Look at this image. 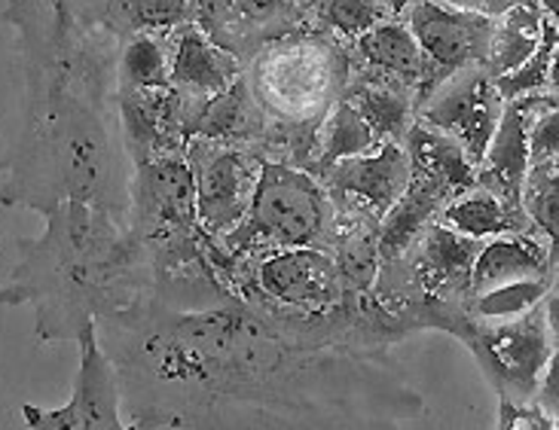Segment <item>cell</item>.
Instances as JSON below:
<instances>
[{
    "instance_id": "4dcf8cb0",
    "label": "cell",
    "mask_w": 559,
    "mask_h": 430,
    "mask_svg": "<svg viewBox=\"0 0 559 430\" xmlns=\"http://www.w3.org/2000/svg\"><path fill=\"white\" fill-rule=\"evenodd\" d=\"M438 3H447V7H455V10H468V13L486 15V19H501L511 7H516L520 0H438Z\"/></svg>"
},
{
    "instance_id": "9c48e42d",
    "label": "cell",
    "mask_w": 559,
    "mask_h": 430,
    "mask_svg": "<svg viewBox=\"0 0 559 430\" xmlns=\"http://www.w3.org/2000/svg\"><path fill=\"white\" fill-rule=\"evenodd\" d=\"M80 342H83V363H80V382H76L74 401L59 413H46L40 418L34 416L31 409H25V418L34 428H120L114 379H110V370H107L105 355L95 345L90 324L83 326Z\"/></svg>"
},
{
    "instance_id": "484cf974",
    "label": "cell",
    "mask_w": 559,
    "mask_h": 430,
    "mask_svg": "<svg viewBox=\"0 0 559 430\" xmlns=\"http://www.w3.org/2000/svg\"><path fill=\"white\" fill-rule=\"evenodd\" d=\"M171 56L166 52L163 40L156 37H138L126 52V74L129 83L141 92H159L171 86Z\"/></svg>"
},
{
    "instance_id": "52a82bcc",
    "label": "cell",
    "mask_w": 559,
    "mask_h": 430,
    "mask_svg": "<svg viewBox=\"0 0 559 430\" xmlns=\"http://www.w3.org/2000/svg\"><path fill=\"white\" fill-rule=\"evenodd\" d=\"M258 284L266 297L302 312H328L346 297L331 253L318 248H282L258 266Z\"/></svg>"
},
{
    "instance_id": "e0dca14e",
    "label": "cell",
    "mask_w": 559,
    "mask_h": 430,
    "mask_svg": "<svg viewBox=\"0 0 559 430\" xmlns=\"http://www.w3.org/2000/svg\"><path fill=\"white\" fill-rule=\"evenodd\" d=\"M254 107L248 98V86L242 80H233L227 89L214 92L205 101H199L193 114H187L183 132L190 138H202V141H236V138H248L254 132Z\"/></svg>"
},
{
    "instance_id": "83f0119b",
    "label": "cell",
    "mask_w": 559,
    "mask_h": 430,
    "mask_svg": "<svg viewBox=\"0 0 559 430\" xmlns=\"http://www.w3.org/2000/svg\"><path fill=\"white\" fill-rule=\"evenodd\" d=\"M389 7L382 0H324V22L346 37H361L377 22H382Z\"/></svg>"
},
{
    "instance_id": "cb8c5ba5",
    "label": "cell",
    "mask_w": 559,
    "mask_h": 430,
    "mask_svg": "<svg viewBox=\"0 0 559 430\" xmlns=\"http://www.w3.org/2000/svg\"><path fill=\"white\" fill-rule=\"evenodd\" d=\"M336 268L346 290H367L377 278L379 251H377V232L370 229H352L340 248H336Z\"/></svg>"
},
{
    "instance_id": "4316f807",
    "label": "cell",
    "mask_w": 559,
    "mask_h": 430,
    "mask_svg": "<svg viewBox=\"0 0 559 430\" xmlns=\"http://www.w3.org/2000/svg\"><path fill=\"white\" fill-rule=\"evenodd\" d=\"M126 19L141 31H171L197 22V0H120Z\"/></svg>"
},
{
    "instance_id": "7a4b0ae2",
    "label": "cell",
    "mask_w": 559,
    "mask_h": 430,
    "mask_svg": "<svg viewBox=\"0 0 559 430\" xmlns=\"http://www.w3.org/2000/svg\"><path fill=\"white\" fill-rule=\"evenodd\" d=\"M407 28L423 49L425 71L416 86V105L423 107L435 92L468 68H484L492 49L496 19L455 10L438 0H413L404 13Z\"/></svg>"
},
{
    "instance_id": "f546056e",
    "label": "cell",
    "mask_w": 559,
    "mask_h": 430,
    "mask_svg": "<svg viewBox=\"0 0 559 430\" xmlns=\"http://www.w3.org/2000/svg\"><path fill=\"white\" fill-rule=\"evenodd\" d=\"M545 379L538 382V387H535V401H538V409L545 413L550 421L557 418V406H559V397H557V379H559V372H557V355L550 357L547 360V367L545 372H542Z\"/></svg>"
},
{
    "instance_id": "6da1fadb",
    "label": "cell",
    "mask_w": 559,
    "mask_h": 430,
    "mask_svg": "<svg viewBox=\"0 0 559 430\" xmlns=\"http://www.w3.org/2000/svg\"><path fill=\"white\" fill-rule=\"evenodd\" d=\"M331 220V195L312 171L287 163H260L248 214L229 236H224V248L229 253L258 248H316Z\"/></svg>"
},
{
    "instance_id": "d6986e66",
    "label": "cell",
    "mask_w": 559,
    "mask_h": 430,
    "mask_svg": "<svg viewBox=\"0 0 559 430\" xmlns=\"http://www.w3.org/2000/svg\"><path fill=\"white\" fill-rule=\"evenodd\" d=\"M409 89L389 83V80H377V76H364L352 89H348L346 101L364 117L370 126V132L377 134V141H404L409 122H413V101H409Z\"/></svg>"
},
{
    "instance_id": "8fae6325",
    "label": "cell",
    "mask_w": 559,
    "mask_h": 430,
    "mask_svg": "<svg viewBox=\"0 0 559 430\" xmlns=\"http://www.w3.org/2000/svg\"><path fill=\"white\" fill-rule=\"evenodd\" d=\"M554 272V244H542V236L530 232H501L492 236L474 256L471 287L474 294L516 278H538Z\"/></svg>"
},
{
    "instance_id": "603a6c76",
    "label": "cell",
    "mask_w": 559,
    "mask_h": 430,
    "mask_svg": "<svg viewBox=\"0 0 559 430\" xmlns=\"http://www.w3.org/2000/svg\"><path fill=\"white\" fill-rule=\"evenodd\" d=\"M547 287H550V275L496 284V287L477 294V314L492 318V321H511V318H520V314L532 312L535 306L545 302Z\"/></svg>"
},
{
    "instance_id": "5bb4252c",
    "label": "cell",
    "mask_w": 559,
    "mask_h": 430,
    "mask_svg": "<svg viewBox=\"0 0 559 430\" xmlns=\"http://www.w3.org/2000/svg\"><path fill=\"white\" fill-rule=\"evenodd\" d=\"M401 144L407 150L413 171L431 175L453 195L477 187V165L471 163L465 147L455 141L453 134L440 132L435 126H428L425 119H413Z\"/></svg>"
},
{
    "instance_id": "ffe728a7",
    "label": "cell",
    "mask_w": 559,
    "mask_h": 430,
    "mask_svg": "<svg viewBox=\"0 0 559 430\" xmlns=\"http://www.w3.org/2000/svg\"><path fill=\"white\" fill-rule=\"evenodd\" d=\"M492 83H496L501 101H514V98H523V95H538L542 89L557 83V15L545 13L542 40H538L530 59L516 64L514 71L496 76Z\"/></svg>"
},
{
    "instance_id": "d4e9b609",
    "label": "cell",
    "mask_w": 559,
    "mask_h": 430,
    "mask_svg": "<svg viewBox=\"0 0 559 430\" xmlns=\"http://www.w3.org/2000/svg\"><path fill=\"white\" fill-rule=\"evenodd\" d=\"M287 15H290V0H224V10L205 34L217 44L224 37V31L233 34L236 25L273 28V25H282Z\"/></svg>"
},
{
    "instance_id": "ac0fdd59",
    "label": "cell",
    "mask_w": 559,
    "mask_h": 430,
    "mask_svg": "<svg viewBox=\"0 0 559 430\" xmlns=\"http://www.w3.org/2000/svg\"><path fill=\"white\" fill-rule=\"evenodd\" d=\"M545 13H550V10H542L538 0H520L501 19H496L492 49H489V59L484 64L486 74L496 80V76L514 71L516 64L530 59L538 40H542Z\"/></svg>"
},
{
    "instance_id": "44dd1931",
    "label": "cell",
    "mask_w": 559,
    "mask_h": 430,
    "mask_svg": "<svg viewBox=\"0 0 559 430\" xmlns=\"http://www.w3.org/2000/svg\"><path fill=\"white\" fill-rule=\"evenodd\" d=\"M377 144V134L370 132V126L364 122L361 114L348 101H340V105L333 107L331 119L324 122V134L318 141V163L309 165V171L318 175L321 168L340 163V159H348V156L367 153Z\"/></svg>"
},
{
    "instance_id": "5b68a950",
    "label": "cell",
    "mask_w": 559,
    "mask_h": 430,
    "mask_svg": "<svg viewBox=\"0 0 559 430\" xmlns=\"http://www.w3.org/2000/svg\"><path fill=\"white\" fill-rule=\"evenodd\" d=\"M504 101L496 92L492 76L484 68H468L462 74L450 76L423 107L419 119L435 126L440 132L453 134L465 147L474 165L484 163L486 147L492 141V132L499 126Z\"/></svg>"
},
{
    "instance_id": "7402d4cb",
    "label": "cell",
    "mask_w": 559,
    "mask_h": 430,
    "mask_svg": "<svg viewBox=\"0 0 559 430\" xmlns=\"http://www.w3.org/2000/svg\"><path fill=\"white\" fill-rule=\"evenodd\" d=\"M520 205L526 211V217L535 226L538 236H545L547 244L557 241V223H559V165L557 159L545 163H532L523 190H520Z\"/></svg>"
},
{
    "instance_id": "2e32d148",
    "label": "cell",
    "mask_w": 559,
    "mask_h": 430,
    "mask_svg": "<svg viewBox=\"0 0 559 430\" xmlns=\"http://www.w3.org/2000/svg\"><path fill=\"white\" fill-rule=\"evenodd\" d=\"M440 223L477 241L501 236V232H532V223L523 211L504 205L499 195L484 187H471L465 193L453 195L440 208Z\"/></svg>"
},
{
    "instance_id": "277c9868",
    "label": "cell",
    "mask_w": 559,
    "mask_h": 430,
    "mask_svg": "<svg viewBox=\"0 0 559 430\" xmlns=\"http://www.w3.org/2000/svg\"><path fill=\"white\" fill-rule=\"evenodd\" d=\"M321 183L331 195V202H346V208H355L361 220L379 223L382 214L392 208L407 190L409 168L407 150L397 141H379L377 150L358 153L340 163L328 165L318 171Z\"/></svg>"
},
{
    "instance_id": "3957f363",
    "label": "cell",
    "mask_w": 559,
    "mask_h": 430,
    "mask_svg": "<svg viewBox=\"0 0 559 430\" xmlns=\"http://www.w3.org/2000/svg\"><path fill=\"white\" fill-rule=\"evenodd\" d=\"M190 171L197 190V223L209 236H229L248 214L260 163L221 141H190Z\"/></svg>"
},
{
    "instance_id": "ba28073f",
    "label": "cell",
    "mask_w": 559,
    "mask_h": 430,
    "mask_svg": "<svg viewBox=\"0 0 559 430\" xmlns=\"http://www.w3.org/2000/svg\"><path fill=\"white\" fill-rule=\"evenodd\" d=\"M545 95H523L514 101H504L499 126L492 132V141L486 147L484 163L477 165V187H484L489 193H496L511 208H520V190H523V178L530 171V119L532 110L538 107ZM526 214V211H523Z\"/></svg>"
},
{
    "instance_id": "1f68e13d",
    "label": "cell",
    "mask_w": 559,
    "mask_h": 430,
    "mask_svg": "<svg viewBox=\"0 0 559 430\" xmlns=\"http://www.w3.org/2000/svg\"><path fill=\"white\" fill-rule=\"evenodd\" d=\"M382 3H385L389 10H404V7H407V3H413V0H382Z\"/></svg>"
},
{
    "instance_id": "8992f818",
    "label": "cell",
    "mask_w": 559,
    "mask_h": 430,
    "mask_svg": "<svg viewBox=\"0 0 559 430\" xmlns=\"http://www.w3.org/2000/svg\"><path fill=\"white\" fill-rule=\"evenodd\" d=\"M557 336V333H554ZM554 336L547 339V321L542 306L511 318V324L486 330L477 339V355L484 357L489 375L496 379L501 397H535V387L542 382L547 360L554 357Z\"/></svg>"
},
{
    "instance_id": "9a60e30c",
    "label": "cell",
    "mask_w": 559,
    "mask_h": 430,
    "mask_svg": "<svg viewBox=\"0 0 559 430\" xmlns=\"http://www.w3.org/2000/svg\"><path fill=\"white\" fill-rule=\"evenodd\" d=\"M419 238L423 244L416 256V272L428 290L453 294V290L471 287V266L484 241L462 236L443 223H428Z\"/></svg>"
},
{
    "instance_id": "f1b7e54d",
    "label": "cell",
    "mask_w": 559,
    "mask_h": 430,
    "mask_svg": "<svg viewBox=\"0 0 559 430\" xmlns=\"http://www.w3.org/2000/svg\"><path fill=\"white\" fill-rule=\"evenodd\" d=\"M499 428H557V421H550L542 409H526L523 403L501 397Z\"/></svg>"
},
{
    "instance_id": "7c38bea8",
    "label": "cell",
    "mask_w": 559,
    "mask_h": 430,
    "mask_svg": "<svg viewBox=\"0 0 559 430\" xmlns=\"http://www.w3.org/2000/svg\"><path fill=\"white\" fill-rule=\"evenodd\" d=\"M171 86L190 92L197 98H209L214 92L227 89L233 80H239V61L224 46H217L199 25H183L175 37L171 52Z\"/></svg>"
},
{
    "instance_id": "30bf717a",
    "label": "cell",
    "mask_w": 559,
    "mask_h": 430,
    "mask_svg": "<svg viewBox=\"0 0 559 430\" xmlns=\"http://www.w3.org/2000/svg\"><path fill=\"white\" fill-rule=\"evenodd\" d=\"M450 199H453V193L440 180H435L431 175H423V171H413L407 190L401 193V199L379 220V260L382 263H392L397 256H404L416 244V238L423 236L425 226L438 217L440 208Z\"/></svg>"
},
{
    "instance_id": "4fadbf2b",
    "label": "cell",
    "mask_w": 559,
    "mask_h": 430,
    "mask_svg": "<svg viewBox=\"0 0 559 430\" xmlns=\"http://www.w3.org/2000/svg\"><path fill=\"white\" fill-rule=\"evenodd\" d=\"M355 52L377 80H389L409 92H416L423 80V49L401 19H382L370 31H364L361 37H355Z\"/></svg>"
}]
</instances>
